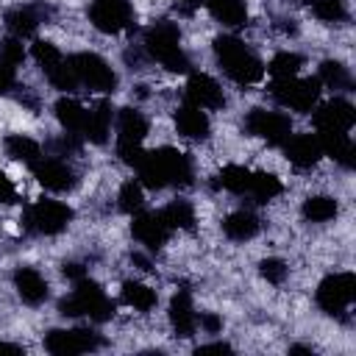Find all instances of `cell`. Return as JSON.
I'll return each mask as SVG.
<instances>
[{
  "label": "cell",
  "instance_id": "obj_38",
  "mask_svg": "<svg viewBox=\"0 0 356 356\" xmlns=\"http://www.w3.org/2000/svg\"><path fill=\"white\" fill-rule=\"evenodd\" d=\"M47 81H50L56 89H61V92L75 89V86H78V78H75V72H72V67H70V58H64L56 70H50V72H47Z\"/></svg>",
  "mask_w": 356,
  "mask_h": 356
},
{
  "label": "cell",
  "instance_id": "obj_45",
  "mask_svg": "<svg viewBox=\"0 0 356 356\" xmlns=\"http://www.w3.org/2000/svg\"><path fill=\"white\" fill-rule=\"evenodd\" d=\"M211 350H217V353H231V345H225V342H211V345H200V348H197V353H211Z\"/></svg>",
  "mask_w": 356,
  "mask_h": 356
},
{
  "label": "cell",
  "instance_id": "obj_8",
  "mask_svg": "<svg viewBox=\"0 0 356 356\" xmlns=\"http://www.w3.org/2000/svg\"><path fill=\"white\" fill-rule=\"evenodd\" d=\"M356 298V275L353 273H334L325 275L317 286V306L325 314H342Z\"/></svg>",
  "mask_w": 356,
  "mask_h": 356
},
{
  "label": "cell",
  "instance_id": "obj_24",
  "mask_svg": "<svg viewBox=\"0 0 356 356\" xmlns=\"http://www.w3.org/2000/svg\"><path fill=\"white\" fill-rule=\"evenodd\" d=\"M111 134V106L108 103H97L92 111H86V125H83V136L95 145H103Z\"/></svg>",
  "mask_w": 356,
  "mask_h": 356
},
{
  "label": "cell",
  "instance_id": "obj_30",
  "mask_svg": "<svg viewBox=\"0 0 356 356\" xmlns=\"http://www.w3.org/2000/svg\"><path fill=\"white\" fill-rule=\"evenodd\" d=\"M217 184H220L222 189L234 192V195H242V192H248V186H250V170L242 167V164H228V167L220 170Z\"/></svg>",
  "mask_w": 356,
  "mask_h": 356
},
{
  "label": "cell",
  "instance_id": "obj_11",
  "mask_svg": "<svg viewBox=\"0 0 356 356\" xmlns=\"http://www.w3.org/2000/svg\"><path fill=\"white\" fill-rule=\"evenodd\" d=\"M89 22L100 33H120L134 22V6L128 0H92Z\"/></svg>",
  "mask_w": 356,
  "mask_h": 356
},
{
  "label": "cell",
  "instance_id": "obj_35",
  "mask_svg": "<svg viewBox=\"0 0 356 356\" xmlns=\"http://www.w3.org/2000/svg\"><path fill=\"white\" fill-rule=\"evenodd\" d=\"M320 83H325V86H331V89H342V86H348L350 83V75H348V70L339 64V61H323L320 64V78H317Z\"/></svg>",
  "mask_w": 356,
  "mask_h": 356
},
{
  "label": "cell",
  "instance_id": "obj_2",
  "mask_svg": "<svg viewBox=\"0 0 356 356\" xmlns=\"http://www.w3.org/2000/svg\"><path fill=\"white\" fill-rule=\"evenodd\" d=\"M214 56H217L222 72L239 86H250V83H259L264 78L261 58L253 50H248L245 42L236 36H228V33L217 36L214 39Z\"/></svg>",
  "mask_w": 356,
  "mask_h": 356
},
{
  "label": "cell",
  "instance_id": "obj_5",
  "mask_svg": "<svg viewBox=\"0 0 356 356\" xmlns=\"http://www.w3.org/2000/svg\"><path fill=\"white\" fill-rule=\"evenodd\" d=\"M145 134H147V120L136 108H120V114H117V156L125 164L136 167L142 161Z\"/></svg>",
  "mask_w": 356,
  "mask_h": 356
},
{
  "label": "cell",
  "instance_id": "obj_7",
  "mask_svg": "<svg viewBox=\"0 0 356 356\" xmlns=\"http://www.w3.org/2000/svg\"><path fill=\"white\" fill-rule=\"evenodd\" d=\"M70 67H72L78 83H83L92 92H114V86H117L114 70L97 53H75V56H70Z\"/></svg>",
  "mask_w": 356,
  "mask_h": 356
},
{
  "label": "cell",
  "instance_id": "obj_25",
  "mask_svg": "<svg viewBox=\"0 0 356 356\" xmlns=\"http://www.w3.org/2000/svg\"><path fill=\"white\" fill-rule=\"evenodd\" d=\"M56 120L58 125L67 131V134H83V125H86V108L72 100V97H61L56 100Z\"/></svg>",
  "mask_w": 356,
  "mask_h": 356
},
{
  "label": "cell",
  "instance_id": "obj_4",
  "mask_svg": "<svg viewBox=\"0 0 356 356\" xmlns=\"http://www.w3.org/2000/svg\"><path fill=\"white\" fill-rule=\"evenodd\" d=\"M145 47H147L150 58H156L170 72H186L189 70V58L181 50V31L175 22H167V19L156 22L145 33Z\"/></svg>",
  "mask_w": 356,
  "mask_h": 356
},
{
  "label": "cell",
  "instance_id": "obj_33",
  "mask_svg": "<svg viewBox=\"0 0 356 356\" xmlns=\"http://www.w3.org/2000/svg\"><path fill=\"white\" fill-rule=\"evenodd\" d=\"M300 67H303V58H300L298 53H289V50L275 53V56L270 58V64H267L273 81H278V78H295Z\"/></svg>",
  "mask_w": 356,
  "mask_h": 356
},
{
  "label": "cell",
  "instance_id": "obj_20",
  "mask_svg": "<svg viewBox=\"0 0 356 356\" xmlns=\"http://www.w3.org/2000/svg\"><path fill=\"white\" fill-rule=\"evenodd\" d=\"M175 128H178V134L186 136V139H206L209 131H211L206 111L197 108V106H192V103H186V106H181V108L175 111Z\"/></svg>",
  "mask_w": 356,
  "mask_h": 356
},
{
  "label": "cell",
  "instance_id": "obj_46",
  "mask_svg": "<svg viewBox=\"0 0 356 356\" xmlns=\"http://www.w3.org/2000/svg\"><path fill=\"white\" fill-rule=\"evenodd\" d=\"M0 353H8V356H19V353H22V348H17V345H8V342H0Z\"/></svg>",
  "mask_w": 356,
  "mask_h": 356
},
{
  "label": "cell",
  "instance_id": "obj_6",
  "mask_svg": "<svg viewBox=\"0 0 356 356\" xmlns=\"http://www.w3.org/2000/svg\"><path fill=\"white\" fill-rule=\"evenodd\" d=\"M270 95L292 111H312L320 97V81L317 78H278L270 86Z\"/></svg>",
  "mask_w": 356,
  "mask_h": 356
},
{
  "label": "cell",
  "instance_id": "obj_43",
  "mask_svg": "<svg viewBox=\"0 0 356 356\" xmlns=\"http://www.w3.org/2000/svg\"><path fill=\"white\" fill-rule=\"evenodd\" d=\"M200 328H203L206 334H217V331L222 328V317H217V314L206 312V314H200Z\"/></svg>",
  "mask_w": 356,
  "mask_h": 356
},
{
  "label": "cell",
  "instance_id": "obj_16",
  "mask_svg": "<svg viewBox=\"0 0 356 356\" xmlns=\"http://www.w3.org/2000/svg\"><path fill=\"white\" fill-rule=\"evenodd\" d=\"M186 97L197 108H220V106H225V95H222L220 83L211 75H203V72H192L189 75Z\"/></svg>",
  "mask_w": 356,
  "mask_h": 356
},
{
  "label": "cell",
  "instance_id": "obj_12",
  "mask_svg": "<svg viewBox=\"0 0 356 356\" xmlns=\"http://www.w3.org/2000/svg\"><path fill=\"white\" fill-rule=\"evenodd\" d=\"M72 217H75L72 209L61 200H39L28 211V222L39 234H61L72 222Z\"/></svg>",
  "mask_w": 356,
  "mask_h": 356
},
{
  "label": "cell",
  "instance_id": "obj_22",
  "mask_svg": "<svg viewBox=\"0 0 356 356\" xmlns=\"http://www.w3.org/2000/svg\"><path fill=\"white\" fill-rule=\"evenodd\" d=\"M222 231H225V236L234 239V242H248V239H253V236L259 234V220H256L253 211L239 209V211H231V214L222 220Z\"/></svg>",
  "mask_w": 356,
  "mask_h": 356
},
{
  "label": "cell",
  "instance_id": "obj_42",
  "mask_svg": "<svg viewBox=\"0 0 356 356\" xmlns=\"http://www.w3.org/2000/svg\"><path fill=\"white\" fill-rule=\"evenodd\" d=\"M17 200V189L11 184V178L0 170V203H14Z\"/></svg>",
  "mask_w": 356,
  "mask_h": 356
},
{
  "label": "cell",
  "instance_id": "obj_21",
  "mask_svg": "<svg viewBox=\"0 0 356 356\" xmlns=\"http://www.w3.org/2000/svg\"><path fill=\"white\" fill-rule=\"evenodd\" d=\"M317 139H320V147H323V156H331L334 161L350 167L353 164V142L348 134L342 131H317Z\"/></svg>",
  "mask_w": 356,
  "mask_h": 356
},
{
  "label": "cell",
  "instance_id": "obj_1",
  "mask_svg": "<svg viewBox=\"0 0 356 356\" xmlns=\"http://www.w3.org/2000/svg\"><path fill=\"white\" fill-rule=\"evenodd\" d=\"M136 172H139V184L142 186H150V189L186 186L195 178L189 156L181 153V150H175V147L145 150L142 161L136 164Z\"/></svg>",
  "mask_w": 356,
  "mask_h": 356
},
{
  "label": "cell",
  "instance_id": "obj_32",
  "mask_svg": "<svg viewBox=\"0 0 356 356\" xmlns=\"http://www.w3.org/2000/svg\"><path fill=\"white\" fill-rule=\"evenodd\" d=\"M161 217L170 225V231L172 228H181V231L195 228V209L186 200H172L167 209H161Z\"/></svg>",
  "mask_w": 356,
  "mask_h": 356
},
{
  "label": "cell",
  "instance_id": "obj_41",
  "mask_svg": "<svg viewBox=\"0 0 356 356\" xmlns=\"http://www.w3.org/2000/svg\"><path fill=\"white\" fill-rule=\"evenodd\" d=\"M14 70H17V67H8V64L0 61V95H8V92L14 89V81H17Z\"/></svg>",
  "mask_w": 356,
  "mask_h": 356
},
{
  "label": "cell",
  "instance_id": "obj_18",
  "mask_svg": "<svg viewBox=\"0 0 356 356\" xmlns=\"http://www.w3.org/2000/svg\"><path fill=\"white\" fill-rule=\"evenodd\" d=\"M170 325L178 337H192L195 328H197V314H195V306H192V298L186 289H178L172 298H170Z\"/></svg>",
  "mask_w": 356,
  "mask_h": 356
},
{
  "label": "cell",
  "instance_id": "obj_14",
  "mask_svg": "<svg viewBox=\"0 0 356 356\" xmlns=\"http://www.w3.org/2000/svg\"><path fill=\"white\" fill-rule=\"evenodd\" d=\"M131 234H134V239L142 242L145 248L159 250V248L167 242V236H170V225L164 222L161 211H139V214L134 217V222H131Z\"/></svg>",
  "mask_w": 356,
  "mask_h": 356
},
{
  "label": "cell",
  "instance_id": "obj_13",
  "mask_svg": "<svg viewBox=\"0 0 356 356\" xmlns=\"http://www.w3.org/2000/svg\"><path fill=\"white\" fill-rule=\"evenodd\" d=\"M312 120H314L317 131H342V134H348L356 122V108L342 97H331L328 103L314 108Z\"/></svg>",
  "mask_w": 356,
  "mask_h": 356
},
{
  "label": "cell",
  "instance_id": "obj_48",
  "mask_svg": "<svg viewBox=\"0 0 356 356\" xmlns=\"http://www.w3.org/2000/svg\"><path fill=\"white\" fill-rule=\"evenodd\" d=\"M306 3H312V0H306Z\"/></svg>",
  "mask_w": 356,
  "mask_h": 356
},
{
  "label": "cell",
  "instance_id": "obj_31",
  "mask_svg": "<svg viewBox=\"0 0 356 356\" xmlns=\"http://www.w3.org/2000/svg\"><path fill=\"white\" fill-rule=\"evenodd\" d=\"M248 192L256 197V203H267L275 195H281V181L273 172H250V186Z\"/></svg>",
  "mask_w": 356,
  "mask_h": 356
},
{
  "label": "cell",
  "instance_id": "obj_15",
  "mask_svg": "<svg viewBox=\"0 0 356 356\" xmlns=\"http://www.w3.org/2000/svg\"><path fill=\"white\" fill-rule=\"evenodd\" d=\"M31 170L36 181L50 192H67L75 186V172L61 159H39L36 164H31Z\"/></svg>",
  "mask_w": 356,
  "mask_h": 356
},
{
  "label": "cell",
  "instance_id": "obj_3",
  "mask_svg": "<svg viewBox=\"0 0 356 356\" xmlns=\"http://www.w3.org/2000/svg\"><path fill=\"white\" fill-rule=\"evenodd\" d=\"M58 312L64 317H89L95 323H103L114 314V300L100 289V284H95L89 275L75 281L72 295L61 298Z\"/></svg>",
  "mask_w": 356,
  "mask_h": 356
},
{
  "label": "cell",
  "instance_id": "obj_10",
  "mask_svg": "<svg viewBox=\"0 0 356 356\" xmlns=\"http://www.w3.org/2000/svg\"><path fill=\"white\" fill-rule=\"evenodd\" d=\"M44 348L53 356H78L100 348V337L89 328H53L44 337Z\"/></svg>",
  "mask_w": 356,
  "mask_h": 356
},
{
  "label": "cell",
  "instance_id": "obj_19",
  "mask_svg": "<svg viewBox=\"0 0 356 356\" xmlns=\"http://www.w3.org/2000/svg\"><path fill=\"white\" fill-rule=\"evenodd\" d=\"M14 289L31 306H39L47 298V292H50L44 275L39 270H33V267H17L14 270Z\"/></svg>",
  "mask_w": 356,
  "mask_h": 356
},
{
  "label": "cell",
  "instance_id": "obj_34",
  "mask_svg": "<svg viewBox=\"0 0 356 356\" xmlns=\"http://www.w3.org/2000/svg\"><path fill=\"white\" fill-rule=\"evenodd\" d=\"M31 53H33V58H36V64L44 70V75L50 72V70H56L61 61H64V56H61V50L53 44V42H47V39H39V42H33V47H31Z\"/></svg>",
  "mask_w": 356,
  "mask_h": 356
},
{
  "label": "cell",
  "instance_id": "obj_29",
  "mask_svg": "<svg viewBox=\"0 0 356 356\" xmlns=\"http://www.w3.org/2000/svg\"><path fill=\"white\" fill-rule=\"evenodd\" d=\"M337 211H339V206L328 195H312L303 200V217L309 222H328L337 217Z\"/></svg>",
  "mask_w": 356,
  "mask_h": 356
},
{
  "label": "cell",
  "instance_id": "obj_44",
  "mask_svg": "<svg viewBox=\"0 0 356 356\" xmlns=\"http://www.w3.org/2000/svg\"><path fill=\"white\" fill-rule=\"evenodd\" d=\"M61 273H64V278H70L72 284L81 281V278H86V270H83L81 264H75V261H67V264L61 267Z\"/></svg>",
  "mask_w": 356,
  "mask_h": 356
},
{
  "label": "cell",
  "instance_id": "obj_36",
  "mask_svg": "<svg viewBox=\"0 0 356 356\" xmlns=\"http://www.w3.org/2000/svg\"><path fill=\"white\" fill-rule=\"evenodd\" d=\"M117 200H120V209H122V211H128V214L139 211V209H142V203H145L142 184H139V181H125V184L120 186Z\"/></svg>",
  "mask_w": 356,
  "mask_h": 356
},
{
  "label": "cell",
  "instance_id": "obj_47",
  "mask_svg": "<svg viewBox=\"0 0 356 356\" xmlns=\"http://www.w3.org/2000/svg\"><path fill=\"white\" fill-rule=\"evenodd\" d=\"M178 3H181L184 8H197V6L203 3V0H178Z\"/></svg>",
  "mask_w": 356,
  "mask_h": 356
},
{
  "label": "cell",
  "instance_id": "obj_37",
  "mask_svg": "<svg viewBox=\"0 0 356 356\" xmlns=\"http://www.w3.org/2000/svg\"><path fill=\"white\" fill-rule=\"evenodd\" d=\"M312 11L323 22H339L345 19V0H312Z\"/></svg>",
  "mask_w": 356,
  "mask_h": 356
},
{
  "label": "cell",
  "instance_id": "obj_23",
  "mask_svg": "<svg viewBox=\"0 0 356 356\" xmlns=\"http://www.w3.org/2000/svg\"><path fill=\"white\" fill-rule=\"evenodd\" d=\"M203 3L209 14L228 28H242L248 22V6L242 0H203Z\"/></svg>",
  "mask_w": 356,
  "mask_h": 356
},
{
  "label": "cell",
  "instance_id": "obj_28",
  "mask_svg": "<svg viewBox=\"0 0 356 356\" xmlns=\"http://www.w3.org/2000/svg\"><path fill=\"white\" fill-rule=\"evenodd\" d=\"M6 28H8L17 39L31 36V33L39 28V14H36L31 6H17V8H11V11L6 14Z\"/></svg>",
  "mask_w": 356,
  "mask_h": 356
},
{
  "label": "cell",
  "instance_id": "obj_39",
  "mask_svg": "<svg viewBox=\"0 0 356 356\" xmlns=\"http://www.w3.org/2000/svg\"><path fill=\"white\" fill-rule=\"evenodd\" d=\"M259 273H261V278L270 281V284H284L289 270H286V264H284L281 259L270 256V259H261V261H259Z\"/></svg>",
  "mask_w": 356,
  "mask_h": 356
},
{
  "label": "cell",
  "instance_id": "obj_9",
  "mask_svg": "<svg viewBox=\"0 0 356 356\" xmlns=\"http://www.w3.org/2000/svg\"><path fill=\"white\" fill-rule=\"evenodd\" d=\"M245 128L264 139L267 145H284L292 136V122L281 111H267V108H250L245 117Z\"/></svg>",
  "mask_w": 356,
  "mask_h": 356
},
{
  "label": "cell",
  "instance_id": "obj_27",
  "mask_svg": "<svg viewBox=\"0 0 356 356\" xmlns=\"http://www.w3.org/2000/svg\"><path fill=\"white\" fill-rule=\"evenodd\" d=\"M120 298H122L125 306H131V309H136V312H150V309L159 303V295H156L147 284H142V281H125Z\"/></svg>",
  "mask_w": 356,
  "mask_h": 356
},
{
  "label": "cell",
  "instance_id": "obj_17",
  "mask_svg": "<svg viewBox=\"0 0 356 356\" xmlns=\"http://www.w3.org/2000/svg\"><path fill=\"white\" fill-rule=\"evenodd\" d=\"M284 153L289 159V164L306 170V167H314L320 159H323V147H320V139L317 134H295L284 142Z\"/></svg>",
  "mask_w": 356,
  "mask_h": 356
},
{
  "label": "cell",
  "instance_id": "obj_40",
  "mask_svg": "<svg viewBox=\"0 0 356 356\" xmlns=\"http://www.w3.org/2000/svg\"><path fill=\"white\" fill-rule=\"evenodd\" d=\"M22 58H25V50H22V39H17V36H8V39H3V42H0V61H3V64H8V67H17V64H22Z\"/></svg>",
  "mask_w": 356,
  "mask_h": 356
},
{
  "label": "cell",
  "instance_id": "obj_26",
  "mask_svg": "<svg viewBox=\"0 0 356 356\" xmlns=\"http://www.w3.org/2000/svg\"><path fill=\"white\" fill-rule=\"evenodd\" d=\"M3 147H6V153H8L14 161L36 164V161L42 159V147H39V142H33V139L25 136V134H11V136H6Z\"/></svg>",
  "mask_w": 356,
  "mask_h": 356
}]
</instances>
